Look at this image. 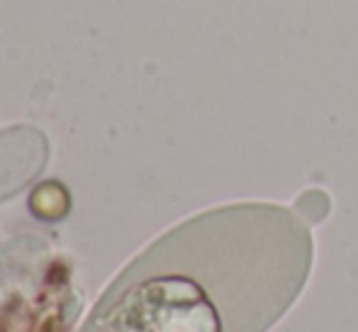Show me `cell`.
<instances>
[{
	"label": "cell",
	"mask_w": 358,
	"mask_h": 332,
	"mask_svg": "<svg viewBox=\"0 0 358 332\" xmlns=\"http://www.w3.org/2000/svg\"><path fill=\"white\" fill-rule=\"evenodd\" d=\"M312 254L295 210L215 208L137 256L83 332H268L300 296Z\"/></svg>",
	"instance_id": "obj_1"
},
{
	"label": "cell",
	"mask_w": 358,
	"mask_h": 332,
	"mask_svg": "<svg viewBox=\"0 0 358 332\" xmlns=\"http://www.w3.org/2000/svg\"><path fill=\"white\" fill-rule=\"evenodd\" d=\"M32 210L44 220H59L62 215H66L69 210V193L64 191L62 184H42L32 193L29 200Z\"/></svg>",
	"instance_id": "obj_2"
}]
</instances>
